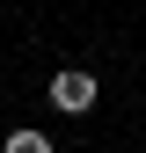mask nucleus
<instances>
[{
    "label": "nucleus",
    "mask_w": 146,
    "mask_h": 153,
    "mask_svg": "<svg viewBox=\"0 0 146 153\" xmlns=\"http://www.w3.org/2000/svg\"><path fill=\"white\" fill-rule=\"evenodd\" d=\"M95 102H102V80H95V73H80V66L51 73V109H59V117H88Z\"/></svg>",
    "instance_id": "nucleus-1"
},
{
    "label": "nucleus",
    "mask_w": 146,
    "mask_h": 153,
    "mask_svg": "<svg viewBox=\"0 0 146 153\" xmlns=\"http://www.w3.org/2000/svg\"><path fill=\"white\" fill-rule=\"evenodd\" d=\"M0 153H51V131H7Z\"/></svg>",
    "instance_id": "nucleus-2"
}]
</instances>
